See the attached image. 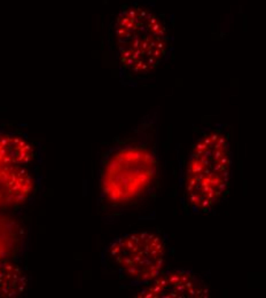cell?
Wrapping results in <instances>:
<instances>
[{"label":"cell","instance_id":"1","mask_svg":"<svg viewBox=\"0 0 266 298\" xmlns=\"http://www.w3.org/2000/svg\"><path fill=\"white\" fill-rule=\"evenodd\" d=\"M233 152L221 129H208L192 142L180 174L185 208L193 213H210L230 192Z\"/></svg>","mask_w":266,"mask_h":298},{"label":"cell","instance_id":"2","mask_svg":"<svg viewBox=\"0 0 266 298\" xmlns=\"http://www.w3.org/2000/svg\"><path fill=\"white\" fill-rule=\"evenodd\" d=\"M111 40L120 70L131 77H145L167 62L172 37L161 14L141 4L120 9L111 24Z\"/></svg>","mask_w":266,"mask_h":298},{"label":"cell","instance_id":"3","mask_svg":"<svg viewBox=\"0 0 266 298\" xmlns=\"http://www.w3.org/2000/svg\"><path fill=\"white\" fill-rule=\"evenodd\" d=\"M158 176V157L150 143L139 139L120 142L104 154L99 170L101 197L113 206L140 201Z\"/></svg>","mask_w":266,"mask_h":298},{"label":"cell","instance_id":"4","mask_svg":"<svg viewBox=\"0 0 266 298\" xmlns=\"http://www.w3.org/2000/svg\"><path fill=\"white\" fill-rule=\"evenodd\" d=\"M167 244L150 230L126 233L110 242L102 262L114 270L126 287H145L165 270Z\"/></svg>","mask_w":266,"mask_h":298},{"label":"cell","instance_id":"5","mask_svg":"<svg viewBox=\"0 0 266 298\" xmlns=\"http://www.w3.org/2000/svg\"><path fill=\"white\" fill-rule=\"evenodd\" d=\"M203 280L190 270H164L150 283L141 288L136 297L142 298H203L210 297Z\"/></svg>","mask_w":266,"mask_h":298},{"label":"cell","instance_id":"6","mask_svg":"<svg viewBox=\"0 0 266 298\" xmlns=\"http://www.w3.org/2000/svg\"><path fill=\"white\" fill-rule=\"evenodd\" d=\"M36 189V179L25 165L0 166V210L25 203Z\"/></svg>","mask_w":266,"mask_h":298},{"label":"cell","instance_id":"7","mask_svg":"<svg viewBox=\"0 0 266 298\" xmlns=\"http://www.w3.org/2000/svg\"><path fill=\"white\" fill-rule=\"evenodd\" d=\"M36 158L33 143L24 136L0 130V166L31 164Z\"/></svg>","mask_w":266,"mask_h":298},{"label":"cell","instance_id":"8","mask_svg":"<svg viewBox=\"0 0 266 298\" xmlns=\"http://www.w3.org/2000/svg\"><path fill=\"white\" fill-rule=\"evenodd\" d=\"M28 275L24 270L8 258H0V298L21 296L28 288Z\"/></svg>","mask_w":266,"mask_h":298},{"label":"cell","instance_id":"9","mask_svg":"<svg viewBox=\"0 0 266 298\" xmlns=\"http://www.w3.org/2000/svg\"><path fill=\"white\" fill-rule=\"evenodd\" d=\"M21 228L12 219L0 218V258L11 259L21 248Z\"/></svg>","mask_w":266,"mask_h":298}]
</instances>
